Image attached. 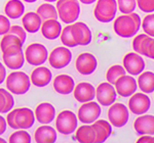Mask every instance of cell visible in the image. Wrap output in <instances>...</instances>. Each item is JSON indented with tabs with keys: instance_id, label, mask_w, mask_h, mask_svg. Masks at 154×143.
Here are the masks:
<instances>
[{
	"instance_id": "obj_28",
	"label": "cell",
	"mask_w": 154,
	"mask_h": 143,
	"mask_svg": "<svg viewBox=\"0 0 154 143\" xmlns=\"http://www.w3.org/2000/svg\"><path fill=\"white\" fill-rule=\"evenodd\" d=\"M4 12L8 19H18L25 12V6L21 0H8L4 6Z\"/></svg>"
},
{
	"instance_id": "obj_17",
	"label": "cell",
	"mask_w": 154,
	"mask_h": 143,
	"mask_svg": "<svg viewBox=\"0 0 154 143\" xmlns=\"http://www.w3.org/2000/svg\"><path fill=\"white\" fill-rule=\"evenodd\" d=\"M73 95L76 101L84 103L91 101L96 98V88L88 82H81L75 85Z\"/></svg>"
},
{
	"instance_id": "obj_24",
	"label": "cell",
	"mask_w": 154,
	"mask_h": 143,
	"mask_svg": "<svg viewBox=\"0 0 154 143\" xmlns=\"http://www.w3.org/2000/svg\"><path fill=\"white\" fill-rule=\"evenodd\" d=\"M57 130L51 126H40L34 133V140L39 143H53L57 141Z\"/></svg>"
},
{
	"instance_id": "obj_43",
	"label": "cell",
	"mask_w": 154,
	"mask_h": 143,
	"mask_svg": "<svg viewBox=\"0 0 154 143\" xmlns=\"http://www.w3.org/2000/svg\"><path fill=\"white\" fill-rule=\"evenodd\" d=\"M137 142L154 143V135H141V136L137 139Z\"/></svg>"
},
{
	"instance_id": "obj_15",
	"label": "cell",
	"mask_w": 154,
	"mask_h": 143,
	"mask_svg": "<svg viewBox=\"0 0 154 143\" xmlns=\"http://www.w3.org/2000/svg\"><path fill=\"white\" fill-rule=\"evenodd\" d=\"M76 70L79 74L83 76L91 75L98 66V60L94 54L89 52L81 53L77 56L75 60Z\"/></svg>"
},
{
	"instance_id": "obj_25",
	"label": "cell",
	"mask_w": 154,
	"mask_h": 143,
	"mask_svg": "<svg viewBox=\"0 0 154 143\" xmlns=\"http://www.w3.org/2000/svg\"><path fill=\"white\" fill-rule=\"evenodd\" d=\"M22 24H23V28L26 30V32L34 34L40 30L42 19L37 12L30 11L24 14V16L22 18Z\"/></svg>"
},
{
	"instance_id": "obj_7",
	"label": "cell",
	"mask_w": 154,
	"mask_h": 143,
	"mask_svg": "<svg viewBox=\"0 0 154 143\" xmlns=\"http://www.w3.org/2000/svg\"><path fill=\"white\" fill-rule=\"evenodd\" d=\"M108 120L113 127H123L130 120V109L123 103L114 102L108 109Z\"/></svg>"
},
{
	"instance_id": "obj_46",
	"label": "cell",
	"mask_w": 154,
	"mask_h": 143,
	"mask_svg": "<svg viewBox=\"0 0 154 143\" xmlns=\"http://www.w3.org/2000/svg\"><path fill=\"white\" fill-rule=\"evenodd\" d=\"M79 1L83 4H93V3H95V2H97V0H79Z\"/></svg>"
},
{
	"instance_id": "obj_14",
	"label": "cell",
	"mask_w": 154,
	"mask_h": 143,
	"mask_svg": "<svg viewBox=\"0 0 154 143\" xmlns=\"http://www.w3.org/2000/svg\"><path fill=\"white\" fill-rule=\"evenodd\" d=\"M96 98L98 102L103 107H110L116 101L117 92L113 84L107 82L101 83L96 88Z\"/></svg>"
},
{
	"instance_id": "obj_42",
	"label": "cell",
	"mask_w": 154,
	"mask_h": 143,
	"mask_svg": "<svg viewBox=\"0 0 154 143\" xmlns=\"http://www.w3.org/2000/svg\"><path fill=\"white\" fill-rule=\"evenodd\" d=\"M11 22L7 16L0 14V36H3L9 33L11 30Z\"/></svg>"
},
{
	"instance_id": "obj_2",
	"label": "cell",
	"mask_w": 154,
	"mask_h": 143,
	"mask_svg": "<svg viewBox=\"0 0 154 143\" xmlns=\"http://www.w3.org/2000/svg\"><path fill=\"white\" fill-rule=\"evenodd\" d=\"M35 113L28 107H20L8 112L6 117L7 126L11 129H29L35 123Z\"/></svg>"
},
{
	"instance_id": "obj_4",
	"label": "cell",
	"mask_w": 154,
	"mask_h": 143,
	"mask_svg": "<svg viewBox=\"0 0 154 143\" xmlns=\"http://www.w3.org/2000/svg\"><path fill=\"white\" fill-rule=\"evenodd\" d=\"M31 86L30 77L24 72H12L6 77V88L11 93L23 95L27 93Z\"/></svg>"
},
{
	"instance_id": "obj_47",
	"label": "cell",
	"mask_w": 154,
	"mask_h": 143,
	"mask_svg": "<svg viewBox=\"0 0 154 143\" xmlns=\"http://www.w3.org/2000/svg\"><path fill=\"white\" fill-rule=\"evenodd\" d=\"M23 1L27 2V3H34V2H36L37 0H23Z\"/></svg>"
},
{
	"instance_id": "obj_32",
	"label": "cell",
	"mask_w": 154,
	"mask_h": 143,
	"mask_svg": "<svg viewBox=\"0 0 154 143\" xmlns=\"http://www.w3.org/2000/svg\"><path fill=\"white\" fill-rule=\"evenodd\" d=\"M14 99L11 93L3 88H0V113L8 112L14 108Z\"/></svg>"
},
{
	"instance_id": "obj_8",
	"label": "cell",
	"mask_w": 154,
	"mask_h": 143,
	"mask_svg": "<svg viewBox=\"0 0 154 143\" xmlns=\"http://www.w3.org/2000/svg\"><path fill=\"white\" fill-rule=\"evenodd\" d=\"M25 58L29 65L41 66L48 60V51L45 46L40 43H32L26 48Z\"/></svg>"
},
{
	"instance_id": "obj_30",
	"label": "cell",
	"mask_w": 154,
	"mask_h": 143,
	"mask_svg": "<svg viewBox=\"0 0 154 143\" xmlns=\"http://www.w3.org/2000/svg\"><path fill=\"white\" fill-rule=\"evenodd\" d=\"M2 60L3 63H5V66L11 70H19L22 69V66L25 63V54L22 51H19L17 53H11V54H5L2 53Z\"/></svg>"
},
{
	"instance_id": "obj_48",
	"label": "cell",
	"mask_w": 154,
	"mask_h": 143,
	"mask_svg": "<svg viewBox=\"0 0 154 143\" xmlns=\"http://www.w3.org/2000/svg\"><path fill=\"white\" fill-rule=\"evenodd\" d=\"M44 1H46V2H51H51H57V1H58V0H44Z\"/></svg>"
},
{
	"instance_id": "obj_11",
	"label": "cell",
	"mask_w": 154,
	"mask_h": 143,
	"mask_svg": "<svg viewBox=\"0 0 154 143\" xmlns=\"http://www.w3.org/2000/svg\"><path fill=\"white\" fill-rule=\"evenodd\" d=\"M122 66L126 73L131 76H139L146 68V63L142 55L137 52H128L122 58Z\"/></svg>"
},
{
	"instance_id": "obj_3",
	"label": "cell",
	"mask_w": 154,
	"mask_h": 143,
	"mask_svg": "<svg viewBox=\"0 0 154 143\" xmlns=\"http://www.w3.org/2000/svg\"><path fill=\"white\" fill-rule=\"evenodd\" d=\"M56 7L58 16L65 24L75 23L80 16V5L78 0H58Z\"/></svg>"
},
{
	"instance_id": "obj_10",
	"label": "cell",
	"mask_w": 154,
	"mask_h": 143,
	"mask_svg": "<svg viewBox=\"0 0 154 143\" xmlns=\"http://www.w3.org/2000/svg\"><path fill=\"white\" fill-rule=\"evenodd\" d=\"M49 65L51 68L56 70H61V69L66 68L72 60V53L70 49L66 46H59L53 49L48 55Z\"/></svg>"
},
{
	"instance_id": "obj_19",
	"label": "cell",
	"mask_w": 154,
	"mask_h": 143,
	"mask_svg": "<svg viewBox=\"0 0 154 143\" xmlns=\"http://www.w3.org/2000/svg\"><path fill=\"white\" fill-rule=\"evenodd\" d=\"M35 118L40 124L48 125L56 118V108L51 103L42 102L35 108Z\"/></svg>"
},
{
	"instance_id": "obj_20",
	"label": "cell",
	"mask_w": 154,
	"mask_h": 143,
	"mask_svg": "<svg viewBox=\"0 0 154 143\" xmlns=\"http://www.w3.org/2000/svg\"><path fill=\"white\" fill-rule=\"evenodd\" d=\"M51 79H53V74L49 69L45 66H37L34 69L30 76V80L31 83L36 87H45L51 83Z\"/></svg>"
},
{
	"instance_id": "obj_12",
	"label": "cell",
	"mask_w": 154,
	"mask_h": 143,
	"mask_svg": "<svg viewBox=\"0 0 154 143\" xmlns=\"http://www.w3.org/2000/svg\"><path fill=\"white\" fill-rule=\"evenodd\" d=\"M60 38L66 47H76L82 43L81 31L77 23L69 24L68 26L62 29Z\"/></svg>"
},
{
	"instance_id": "obj_5",
	"label": "cell",
	"mask_w": 154,
	"mask_h": 143,
	"mask_svg": "<svg viewBox=\"0 0 154 143\" xmlns=\"http://www.w3.org/2000/svg\"><path fill=\"white\" fill-rule=\"evenodd\" d=\"M118 7L116 0H97L94 16L100 23H110L114 21Z\"/></svg>"
},
{
	"instance_id": "obj_45",
	"label": "cell",
	"mask_w": 154,
	"mask_h": 143,
	"mask_svg": "<svg viewBox=\"0 0 154 143\" xmlns=\"http://www.w3.org/2000/svg\"><path fill=\"white\" fill-rule=\"evenodd\" d=\"M5 78H6V70L4 68V66L0 63V85L4 82Z\"/></svg>"
},
{
	"instance_id": "obj_29",
	"label": "cell",
	"mask_w": 154,
	"mask_h": 143,
	"mask_svg": "<svg viewBox=\"0 0 154 143\" xmlns=\"http://www.w3.org/2000/svg\"><path fill=\"white\" fill-rule=\"evenodd\" d=\"M138 88L142 92L146 94H150L154 92V73L153 72H143L139 75L138 80Z\"/></svg>"
},
{
	"instance_id": "obj_6",
	"label": "cell",
	"mask_w": 154,
	"mask_h": 143,
	"mask_svg": "<svg viewBox=\"0 0 154 143\" xmlns=\"http://www.w3.org/2000/svg\"><path fill=\"white\" fill-rule=\"evenodd\" d=\"M78 118L71 110H63L56 117V129L63 135H70L76 131Z\"/></svg>"
},
{
	"instance_id": "obj_37",
	"label": "cell",
	"mask_w": 154,
	"mask_h": 143,
	"mask_svg": "<svg viewBox=\"0 0 154 143\" xmlns=\"http://www.w3.org/2000/svg\"><path fill=\"white\" fill-rule=\"evenodd\" d=\"M77 25L80 28L81 31V36H82V43L81 46H86L88 44H91V40H93V34L89 29V27L86 24L82 23V22H77Z\"/></svg>"
},
{
	"instance_id": "obj_50",
	"label": "cell",
	"mask_w": 154,
	"mask_h": 143,
	"mask_svg": "<svg viewBox=\"0 0 154 143\" xmlns=\"http://www.w3.org/2000/svg\"><path fill=\"white\" fill-rule=\"evenodd\" d=\"M153 95H154V92H153Z\"/></svg>"
},
{
	"instance_id": "obj_16",
	"label": "cell",
	"mask_w": 154,
	"mask_h": 143,
	"mask_svg": "<svg viewBox=\"0 0 154 143\" xmlns=\"http://www.w3.org/2000/svg\"><path fill=\"white\" fill-rule=\"evenodd\" d=\"M114 87L117 92V95L121 97H130L137 92L138 83L131 75H123L114 84Z\"/></svg>"
},
{
	"instance_id": "obj_18",
	"label": "cell",
	"mask_w": 154,
	"mask_h": 143,
	"mask_svg": "<svg viewBox=\"0 0 154 143\" xmlns=\"http://www.w3.org/2000/svg\"><path fill=\"white\" fill-rule=\"evenodd\" d=\"M134 129L139 135H154V115H140L134 122Z\"/></svg>"
},
{
	"instance_id": "obj_31",
	"label": "cell",
	"mask_w": 154,
	"mask_h": 143,
	"mask_svg": "<svg viewBox=\"0 0 154 143\" xmlns=\"http://www.w3.org/2000/svg\"><path fill=\"white\" fill-rule=\"evenodd\" d=\"M36 12L41 18L42 22L48 21V19H58V11H57V7H54L53 4H51V2H48V3H42L41 5H39Z\"/></svg>"
},
{
	"instance_id": "obj_49",
	"label": "cell",
	"mask_w": 154,
	"mask_h": 143,
	"mask_svg": "<svg viewBox=\"0 0 154 143\" xmlns=\"http://www.w3.org/2000/svg\"><path fill=\"white\" fill-rule=\"evenodd\" d=\"M4 142H6V141H5V139H3V138L0 137V143H4Z\"/></svg>"
},
{
	"instance_id": "obj_13",
	"label": "cell",
	"mask_w": 154,
	"mask_h": 143,
	"mask_svg": "<svg viewBox=\"0 0 154 143\" xmlns=\"http://www.w3.org/2000/svg\"><path fill=\"white\" fill-rule=\"evenodd\" d=\"M151 107V100L148 94L144 92H135L128 99V109L131 113L137 115H144Z\"/></svg>"
},
{
	"instance_id": "obj_40",
	"label": "cell",
	"mask_w": 154,
	"mask_h": 143,
	"mask_svg": "<svg viewBox=\"0 0 154 143\" xmlns=\"http://www.w3.org/2000/svg\"><path fill=\"white\" fill-rule=\"evenodd\" d=\"M137 6L145 13L154 12V0H137Z\"/></svg>"
},
{
	"instance_id": "obj_22",
	"label": "cell",
	"mask_w": 154,
	"mask_h": 143,
	"mask_svg": "<svg viewBox=\"0 0 154 143\" xmlns=\"http://www.w3.org/2000/svg\"><path fill=\"white\" fill-rule=\"evenodd\" d=\"M23 44L18 37L12 35L11 33H7L3 35V38L0 42V48L2 50V53L11 54L17 53L19 51L23 50Z\"/></svg>"
},
{
	"instance_id": "obj_44",
	"label": "cell",
	"mask_w": 154,
	"mask_h": 143,
	"mask_svg": "<svg viewBox=\"0 0 154 143\" xmlns=\"http://www.w3.org/2000/svg\"><path fill=\"white\" fill-rule=\"evenodd\" d=\"M6 128H7L6 120L4 119L2 115H0V136H1L2 134H4V133H5Z\"/></svg>"
},
{
	"instance_id": "obj_41",
	"label": "cell",
	"mask_w": 154,
	"mask_h": 143,
	"mask_svg": "<svg viewBox=\"0 0 154 143\" xmlns=\"http://www.w3.org/2000/svg\"><path fill=\"white\" fill-rule=\"evenodd\" d=\"M9 33L14 35L16 37H18L20 40L22 41V43H25L26 41V30L24 28H22L19 25H14V26L11 27V30H9Z\"/></svg>"
},
{
	"instance_id": "obj_35",
	"label": "cell",
	"mask_w": 154,
	"mask_h": 143,
	"mask_svg": "<svg viewBox=\"0 0 154 143\" xmlns=\"http://www.w3.org/2000/svg\"><path fill=\"white\" fill-rule=\"evenodd\" d=\"M141 28L143 29L144 33L146 35L153 37L154 38V13H148L142 19V24H141Z\"/></svg>"
},
{
	"instance_id": "obj_21",
	"label": "cell",
	"mask_w": 154,
	"mask_h": 143,
	"mask_svg": "<svg viewBox=\"0 0 154 143\" xmlns=\"http://www.w3.org/2000/svg\"><path fill=\"white\" fill-rule=\"evenodd\" d=\"M75 87V82L73 78L69 75L61 74L58 75L54 80V89L57 93L62 95H68L73 92Z\"/></svg>"
},
{
	"instance_id": "obj_34",
	"label": "cell",
	"mask_w": 154,
	"mask_h": 143,
	"mask_svg": "<svg viewBox=\"0 0 154 143\" xmlns=\"http://www.w3.org/2000/svg\"><path fill=\"white\" fill-rule=\"evenodd\" d=\"M32 140L31 136L27 131L24 129H21L19 131H16L9 136L8 141L11 143H30Z\"/></svg>"
},
{
	"instance_id": "obj_23",
	"label": "cell",
	"mask_w": 154,
	"mask_h": 143,
	"mask_svg": "<svg viewBox=\"0 0 154 143\" xmlns=\"http://www.w3.org/2000/svg\"><path fill=\"white\" fill-rule=\"evenodd\" d=\"M62 25L57 19L43 21L41 25V33L42 36L48 40H54L59 38L62 32Z\"/></svg>"
},
{
	"instance_id": "obj_38",
	"label": "cell",
	"mask_w": 154,
	"mask_h": 143,
	"mask_svg": "<svg viewBox=\"0 0 154 143\" xmlns=\"http://www.w3.org/2000/svg\"><path fill=\"white\" fill-rule=\"evenodd\" d=\"M148 37L149 36L146 35L145 33H144V34H137L136 36H134L131 46H133V49H134V51H135V52L142 55L144 43H145V41L147 40Z\"/></svg>"
},
{
	"instance_id": "obj_36",
	"label": "cell",
	"mask_w": 154,
	"mask_h": 143,
	"mask_svg": "<svg viewBox=\"0 0 154 143\" xmlns=\"http://www.w3.org/2000/svg\"><path fill=\"white\" fill-rule=\"evenodd\" d=\"M118 10L122 14L131 13L136 10L137 0H116Z\"/></svg>"
},
{
	"instance_id": "obj_26",
	"label": "cell",
	"mask_w": 154,
	"mask_h": 143,
	"mask_svg": "<svg viewBox=\"0 0 154 143\" xmlns=\"http://www.w3.org/2000/svg\"><path fill=\"white\" fill-rule=\"evenodd\" d=\"M93 126L96 132V142H105L112 134V125L109 121L98 119L93 123Z\"/></svg>"
},
{
	"instance_id": "obj_9",
	"label": "cell",
	"mask_w": 154,
	"mask_h": 143,
	"mask_svg": "<svg viewBox=\"0 0 154 143\" xmlns=\"http://www.w3.org/2000/svg\"><path fill=\"white\" fill-rule=\"evenodd\" d=\"M102 112L100 103L96 101H88L82 103L78 108L77 118L82 124H93L100 118Z\"/></svg>"
},
{
	"instance_id": "obj_39",
	"label": "cell",
	"mask_w": 154,
	"mask_h": 143,
	"mask_svg": "<svg viewBox=\"0 0 154 143\" xmlns=\"http://www.w3.org/2000/svg\"><path fill=\"white\" fill-rule=\"evenodd\" d=\"M142 55L154 60V38L149 36L143 46Z\"/></svg>"
},
{
	"instance_id": "obj_33",
	"label": "cell",
	"mask_w": 154,
	"mask_h": 143,
	"mask_svg": "<svg viewBox=\"0 0 154 143\" xmlns=\"http://www.w3.org/2000/svg\"><path fill=\"white\" fill-rule=\"evenodd\" d=\"M125 70L123 68V66L121 65H113L107 70L106 72V79L109 83L115 84L116 81L118 80L121 76L125 75Z\"/></svg>"
},
{
	"instance_id": "obj_27",
	"label": "cell",
	"mask_w": 154,
	"mask_h": 143,
	"mask_svg": "<svg viewBox=\"0 0 154 143\" xmlns=\"http://www.w3.org/2000/svg\"><path fill=\"white\" fill-rule=\"evenodd\" d=\"M75 140L83 143L96 142V132L93 124H84L83 126L77 127L75 131Z\"/></svg>"
},
{
	"instance_id": "obj_1",
	"label": "cell",
	"mask_w": 154,
	"mask_h": 143,
	"mask_svg": "<svg viewBox=\"0 0 154 143\" xmlns=\"http://www.w3.org/2000/svg\"><path fill=\"white\" fill-rule=\"evenodd\" d=\"M142 19L140 16L135 11L131 13L121 14L114 19L113 30L115 34L120 38H131L136 36L140 31Z\"/></svg>"
}]
</instances>
